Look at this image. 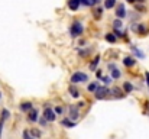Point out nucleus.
<instances>
[{
  "label": "nucleus",
  "instance_id": "nucleus-26",
  "mask_svg": "<svg viewBox=\"0 0 149 139\" xmlns=\"http://www.w3.org/2000/svg\"><path fill=\"white\" fill-rule=\"evenodd\" d=\"M23 139H35V136H31L28 130H23Z\"/></svg>",
  "mask_w": 149,
  "mask_h": 139
},
{
  "label": "nucleus",
  "instance_id": "nucleus-11",
  "mask_svg": "<svg viewBox=\"0 0 149 139\" xmlns=\"http://www.w3.org/2000/svg\"><path fill=\"white\" fill-rule=\"evenodd\" d=\"M133 29H135V31H137L140 35L146 34V26H145V25H142V23H139L137 26H133Z\"/></svg>",
  "mask_w": 149,
  "mask_h": 139
},
{
  "label": "nucleus",
  "instance_id": "nucleus-34",
  "mask_svg": "<svg viewBox=\"0 0 149 139\" xmlns=\"http://www.w3.org/2000/svg\"><path fill=\"white\" fill-rule=\"evenodd\" d=\"M0 97H2V93H0Z\"/></svg>",
  "mask_w": 149,
  "mask_h": 139
},
{
  "label": "nucleus",
  "instance_id": "nucleus-3",
  "mask_svg": "<svg viewBox=\"0 0 149 139\" xmlns=\"http://www.w3.org/2000/svg\"><path fill=\"white\" fill-rule=\"evenodd\" d=\"M110 93H111V90H109L107 87H98L94 94H96V99H97V100H103V99H106Z\"/></svg>",
  "mask_w": 149,
  "mask_h": 139
},
{
  "label": "nucleus",
  "instance_id": "nucleus-31",
  "mask_svg": "<svg viewBox=\"0 0 149 139\" xmlns=\"http://www.w3.org/2000/svg\"><path fill=\"white\" fill-rule=\"evenodd\" d=\"M32 135L36 138V136H41V132H39V130H32Z\"/></svg>",
  "mask_w": 149,
  "mask_h": 139
},
{
  "label": "nucleus",
  "instance_id": "nucleus-7",
  "mask_svg": "<svg viewBox=\"0 0 149 139\" xmlns=\"http://www.w3.org/2000/svg\"><path fill=\"white\" fill-rule=\"evenodd\" d=\"M116 16L119 18V19H122V18H124L126 16V9H124V6L120 3L119 6H117V9H116Z\"/></svg>",
  "mask_w": 149,
  "mask_h": 139
},
{
  "label": "nucleus",
  "instance_id": "nucleus-18",
  "mask_svg": "<svg viewBox=\"0 0 149 139\" xmlns=\"http://www.w3.org/2000/svg\"><path fill=\"white\" fill-rule=\"evenodd\" d=\"M133 90V86L130 84V83H124L123 84V91H126V93H130Z\"/></svg>",
  "mask_w": 149,
  "mask_h": 139
},
{
  "label": "nucleus",
  "instance_id": "nucleus-14",
  "mask_svg": "<svg viewBox=\"0 0 149 139\" xmlns=\"http://www.w3.org/2000/svg\"><path fill=\"white\" fill-rule=\"evenodd\" d=\"M116 6V0H106L104 2V8L106 9H113Z\"/></svg>",
  "mask_w": 149,
  "mask_h": 139
},
{
  "label": "nucleus",
  "instance_id": "nucleus-22",
  "mask_svg": "<svg viewBox=\"0 0 149 139\" xmlns=\"http://www.w3.org/2000/svg\"><path fill=\"white\" fill-rule=\"evenodd\" d=\"M9 116H10L9 110H8V109H3V110H2V119L6 120V119H9Z\"/></svg>",
  "mask_w": 149,
  "mask_h": 139
},
{
  "label": "nucleus",
  "instance_id": "nucleus-1",
  "mask_svg": "<svg viewBox=\"0 0 149 139\" xmlns=\"http://www.w3.org/2000/svg\"><path fill=\"white\" fill-rule=\"evenodd\" d=\"M70 34H71V36H72V38H78V36L83 34V25H81L78 21L72 22L71 29H70Z\"/></svg>",
  "mask_w": 149,
  "mask_h": 139
},
{
  "label": "nucleus",
  "instance_id": "nucleus-25",
  "mask_svg": "<svg viewBox=\"0 0 149 139\" xmlns=\"http://www.w3.org/2000/svg\"><path fill=\"white\" fill-rule=\"evenodd\" d=\"M111 78H113V77H109V75H107V77H101V81H103L104 84H110V83H111Z\"/></svg>",
  "mask_w": 149,
  "mask_h": 139
},
{
  "label": "nucleus",
  "instance_id": "nucleus-19",
  "mask_svg": "<svg viewBox=\"0 0 149 139\" xmlns=\"http://www.w3.org/2000/svg\"><path fill=\"white\" fill-rule=\"evenodd\" d=\"M130 48H132V49H133V52H135V54H136V55H137V57H139V58H143V57H145V54H143V52H142V51H139V49H137V48H136V47H133V45H132V47H130Z\"/></svg>",
  "mask_w": 149,
  "mask_h": 139
},
{
  "label": "nucleus",
  "instance_id": "nucleus-8",
  "mask_svg": "<svg viewBox=\"0 0 149 139\" xmlns=\"http://www.w3.org/2000/svg\"><path fill=\"white\" fill-rule=\"evenodd\" d=\"M81 5V0H68V8L71 10H77Z\"/></svg>",
  "mask_w": 149,
  "mask_h": 139
},
{
  "label": "nucleus",
  "instance_id": "nucleus-24",
  "mask_svg": "<svg viewBox=\"0 0 149 139\" xmlns=\"http://www.w3.org/2000/svg\"><path fill=\"white\" fill-rule=\"evenodd\" d=\"M98 88V86H97V83H91L90 86H88V91H96Z\"/></svg>",
  "mask_w": 149,
  "mask_h": 139
},
{
  "label": "nucleus",
  "instance_id": "nucleus-21",
  "mask_svg": "<svg viewBox=\"0 0 149 139\" xmlns=\"http://www.w3.org/2000/svg\"><path fill=\"white\" fill-rule=\"evenodd\" d=\"M70 94H71L72 97H75V99H77V97H80V93H78V90H77V88H72V87L70 88Z\"/></svg>",
  "mask_w": 149,
  "mask_h": 139
},
{
  "label": "nucleus",
  "instance_id": "nucleus-16",
  "mask_svg": "<svg viewBox=\"0 0 149 139\" xmlns=\"http://www.w3.org/2000/svg\"><path fill=\"white\" fill-rule=\"evenodd\" d=\"M61 123H62L64 126H67V127H74V126L77 125L75 122H71V120H68V119H64V120H62Z\"/></svg>",
  "mask_w": 149,
  "mask_h": 139
},
{
  "label": "nucleus",
  "instance_id": "nucleus-5",
  "mask_svg": "<svg viewBox=\"0 0 149 139\" xmlns=\"http://www.w3.org/2000/svg\"><path fill=\"white\" fill-rule=\"evenodd\" d=\"M111 96L116 97V99H123V97L126 96V91H122L119 87H114V88L111 90Z\"/></svg>",
  "mask_w": 149,
  "mask_h": 139
},
{
  "label": "nucleus",
  "instance_id": "nucleus-30",
  "mask_svg": "<svg viewBox=\"0 0 149 139\" xmlns=\"http://www.w3.org/2000/svg\"><path fill=\"white\" fill-rule=\"evenodd\" d=\"M3 123H5V120H3V119H0V138H2V130H3Z\"/></svg>",
  "mask_w": 149,
  "mask_h": 139
},
{
  "label": "nucleus",
  "instance_id": "nucleus-17",
  "mask_svg": "<svg viewBox=\"0 0 149 139\" xmlns=\"http://www.w3.org/2000/svg\"><path fill=\"white\" fill-rule=\"evenodd\" d=\"M97 2H98V0H81V3L84 6H94Z\"/></svg>",
  "mask_w": 149,
  "mask_h": 139
},
{
  "label": "nucleus",
  "instance_id": "nucleus-32",
  "mask_svg": "<svg viewBox=\"0 0 149 139\" xmlns=\"http://www.w3.org/2000/svg\"><path fill=\"white\" fill-rule=\"evenodd\" d=\"M145 77H146V84L149 86V73H146V74H145Z\"/></svg>",
  "mask_w": 149,
  "mask_h": 139
},
{
  "label": "nucleus",
  "instance_id": "nucleus-15",
  "mask_svg": "<svg viewBox=\"0 0 149 139\" xmlns=\"http://www.w3.org/2000/svg\"><path fill=\"white\" fill-rule=\"evenodd\" d=\"M106 41L110 42V44H114V42H116V35H114V34H107V35H106Z\"/></svg>",
  "mask_w": 149,
  "mask_h": 139
},
{
  "label": "nucleus",
  "instance_id": "nucleus-28",
  "mask_svg": "<svg viewBox=\"0 0 149 139\" xmlns=\"http://www.w3.org/2000/svg\"><path fill=\"white\" fill-rule=\"evenodd\" d=\"M62 112H64V109H62L61 106H57V107H55V113H57V114H62Z\"/></svg>",
  "mask_w": 149,
  "mask_h": 139
},
{
  "label": "nucleus",
  "instance_id": "nucleus-2",
  "mask_svg": "<svg viewBox=\"0 0 149 139\" xmlns=\"http://www.w3.org/2000/svg\"><path fill=\"white\" fill-rule=\"evenodd\" d=\"M88 80V77H87V74H84V73H74L72 75H71V83H74V84H77V83H85Z\"/></svg>",
  "mask_w": 149,
  "mask_h": 139
},
{
  "label": "nucleus",
  "instance_id": "nucleus-27",
  "mask_svg": "<svg viewBox=\"0 0 149 139\" xmlns=\"http://www.w3.org/2000/svg\"><path fill=\"white\" fill-rule=\"evenodd\" d=\"M100 16H101V9L98 8L96 12H94V18H97V19H100Z\"/></svg>",
  "mask_w": 149,
  "mask_h": 139
},
{
  "label": "nucleus",
  "instance_id": "nucleus-6",
  "mask_svg": "<svg viewBox=\"0 0 149 139\" xmlns=\"http://www.w3.org/2000/svg\"><path fill=\"white\" fill-rule=\"evenodd\" d=\"M78 109H80L78 106H77V107H75V106H70V119H71V120H72V119H74V120L78 119Z\"/></svg>",
  "mask_w": 149,
  "mask_h": 139
},
{
  "label": "nucleus",
  "instance_id": "nucleus-12",
  "mask_svg": "<svg viewBox=\"0 0 149 139\" xmlns=\"http://www.w3.org/2000/svg\"><path fill=\"white\" fill-rule=\"evenodd\" d=\"M123 64H124L126 67H133V65H135V60H133L132 57H126V58L123 60Z\"/></svg>",
  "mask_w": 149,
  "mask_h": 139
},
{
  "label": "nucleus",
  "instance_id": "nucleus-29",
  "mask_svg": "<svg viewBox=\"0 0 149 139\" xmlns=\"http://www.w3.org/2000/svg\"><path fill=\"white\" fill-rule=\"evenodd\" d=\"M114 35H116V36H120V38H122V36H124V34H123V32H120L119 29H114Z\"/></svg>",
  "mask_w": 149,
  "mask_h": 139
},
{
  "label": "nucleus",
  "instance_id": "nucleus-23",
  "mask_svg": "<svg viewBox=\"0 0 149 139\" xmlns=\"http://www.w3.org/2000/svg\"><path fill=\"white\" fill-rule=\"evenodd\" d=\"M111 77H113V78H119V77H120V71L116 70V68H113V70H111Z\"/></svg>",
  "mask_w": 149,
  "mask_h": 139
},
{
  "label": "nucleus",
  "instance_id": "nucleus-10",
  "mask_svg": "<svg viewBox=\"0 0 149 139\" xmlns=\"http://www.w3.org/2000/svg\"><path fill=\"white\" fill-rule=\"evenodd\" d=\"M21 110L22 112H31L32 110V103L31 101H23L21 104Z\"/></svg>",
  "mask_w": 149,
  "mask_h": 139
},
{
  "label": "nucleus",
  "instance_id": "nucleus-4",
  "mask_svg": "<svg viewBox=\"0 0 149 139\" xmlns=\"http://www.w3.org/2000/svg\"><path fill=\"white\" fill-rule=\"evenodd\" d=\"M44 117L48 120V122H54L55 119H57V113H55V110H52V109H45V112H44Z\"/></svg>",
  "mask_w": 149,
  "mask_h": 139
},
{
  "label": "nucleus",
  "instance_id": "nucleus-13",
  "mask_svg": "<svg viewBox=\"0 0 149 139\" xmlns=\"http://www.w3.org/2000/svg\"><path fill=\"white\" fill-rule=\"evenodd\" d=\"M98 62H100V57H96V58L91 61V64H90V70H91V71H96V67L98 65Z\"/></svg>",
  "mask_w": 149,
  "mask_h": 139
},
{
  "label": "nucleus",
  "instance_id": "nucleus-33",
  "mask_svg": "<svg viewBox=\"0 0 149 139\" xmlns=\"http://www.w3.org/2000/svg\"><path fill=\"white\" fill-rule=\"evenodd\" d=\"M127 2H129V3H135V2H136V0H127Z\"/></svg>",
  "mask_w": 149,
  "mask_h": 139
},
{
  "label": "nucleus",
  "instance_id": "nucleus-20",
  "mask_svg": "<svg viewBox=\"0 0 149 139\" xmlns=\"http://www.w3.org/2000/svg\"><path fill=\"white\" fill-rule=\"evenodd\" d=\"M113 26H114V29H120V28L123 26V23H122V21H120V19L117 18V19H116V21L113 22Z\"/></svg>",
  "mask_w": 149,
  "mask_h": 139
},
{
  "label": "nucleus",
  "instance_id": "nucleus-9",
  "mask_svg": "<svg viewBox=\"0 0 149 139\" xmlns=\"http://www.w3.org/2000/svg\"><path fill=\"white\" fill-rule=\"evenodd\" d=\"M28 119H29L31 122H36V120H38V110H36V109H32V110L29 112V114H28Z\"/></svg>",
  "mask_w": 149,
  "mask_h": 139
}]
</instances>
